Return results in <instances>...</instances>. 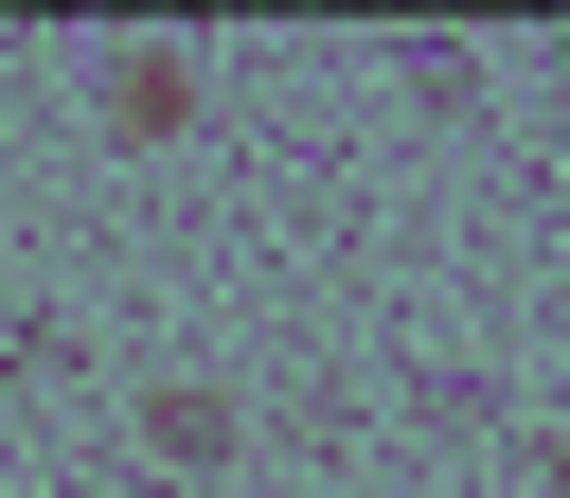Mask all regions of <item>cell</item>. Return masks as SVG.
Returning <instances> with one entry per match:
<instances>
[{
	"instance_id": "cell-1",
	"label": "cell",
	"mask_w": 570,
	"mask_h": 498,
	"mask_svg": "<svg viewBox=\"0 0 570 498\" xmlns=\"http://www.w3.org/2000/svg\"><path fill=\"white\" fill-rule=\"evenodd\" d=\"M89 107H107V142H178V124H196V53H178V36H125V53L89 71Z\"/></svg>"
},
{
	"instance_id": "cell-2",
	"label": "cell",
	"mask_w": 570,
	"mask_h": 498,
	"mask_svg": "<svg viewBox=\"0 0 570 498\" xmlns=\"http://www.w3.org/2000/svg\"><path fill=\"white\" fill-rule=\"evenodd\" d=\"M142 445L160 462H232V391H142Z\"/></svg>"
},
{
	"instance_id": "cell-3",
	"label": "cell",
	"mask_w": 570,
	"mask_h": 498,
	"mask_svg": "<svg viewBox=\"0 0 570 498\" xmlns=\"http://www.w3.org/2000/svg\"><path fill=\"white\" fill-rule=\"evenodd\" d=\"M534 480H552V498H570V427H552V445H534Z\"/></svg>"
}]
</instances>
